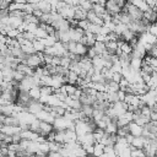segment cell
<instances>
[{"instance_id":"7a4b0ae2","label":"cell","mask_w":157,"mask_h":157,"mask_svg":"<svg viewBox=\"0 0 157 157\" xmlns=\"http://www.w3.org/2000/svg\"><path fill=\"white\" fill-rule=\"evenodd\" d=\"M104 9H105L107 13H109L110 16L114 15V13H119L120 12V6L118 4H115L114 1H112V0H105Z\"/></svg>"},{"instance_id":"8fae6325","label":"cell","mask_w":157,"mask_h":157,"mask_svg":"<svg viewBox=\"0 0 157 157\" xmlns=\"http://www.w3.org/2000/svg\"><path fill=\"white\" fill-rule=\"evenodd\" d=\"M38 9L42 11V12H50L52 11V5L45 1V0H39L38 2Z\"/></svg>"},{"instance_id":"74e56055","label":"cell","mask_w":157,"mask_h":157,"mask_svg":"<svg viewBox=\"0 0 157 157\" xmlns=\"http://www.w3.org/2000/svg\"><path fill=\"white\" fill-rule=\"evenodd\" d=\"M123 77V75H121V72H118V71H115V72H112V80L113 81H115V82H119V80Z\"/></svg>"},{"instance_id":"4fadbf2b","label":"cell","mask_w":157,"mask_h":157,"mask_svg":"<svg viewBox=\"0 0 157 157\" xmlns=\"http://www.w3.org/2000/svg\"><path fill=\"white\" fill-rule=\"evenodd\" d=\"M28 93H29V97L32 99H38L40 97V91H39V86H33L28 90Z\"/></svg>"},{"instance_id":"e0dca14e","label":"cell","mask_w":157,"mask_h":157,"mask_svg":"<svg viewBox=\"0 0 157 157\" xmlns=\"http://www.w3.org/2000/svg\"><path fill=\"white\" fill-rule=\"evenodd\" d=\"M117 129H118L117 124L113 123V121H110V123H108L107 126L104 128V132H107V134H115V132H117Z\"/></svg>"},{"instance_id":"f546056e","label":"cell","mask_w":157,"mask_h":157,"mask_svg":"<svg viewBox=\"0 0 157 157\" xmlns=\"http://www.w3.org/2000/svg\"><path fill=\"white\" fill-rule=\"evenodd\" d=\"M70 58L67 55H61L60 56V65L64 66V67H67L69 69V65H70Z\"/></svg>"},{"instance_id":"9c48e42d","label":"cell","mask_w":157,"mask_h":157,"mask_svg":"<svg viewBox=\"0 0 157 157\" xmlns=\"http://www.w3.org/2000/svg\"><path fill=\"white\" fill-rule=\"evenodd\" d=\"M141 67V58H131L130 59V69L134 71H139Z\"/></svg>"},{"instance_id":"7bdbcfd3","label":"cell","mask_w":157,"mask_h":157,"mask_svg":"<svg viewBox=\"0 0 157 157\" xmlns=\"http://www.w3.org/2000/svg\"><path fill=\"white\" fill-rule=\"evenodd\" d=\"M125 94H126V93H125L123 90H120V88L117 91V96H118V99H119V101H123L124 97H125Z\"/></svg>"},{"instance_id":"d4e9b609","label":"cell","mask_w":157,"mask_h":157,"mask_svg":"<svg viewBox=\"0 0 157 157\" xmlns=\"http://www.w3.org/2000/svg\"><path fill=\"white\" fill-rule=\"evenodd\" d=\"M130 156L131 157H146L144 151H142V148H136V147L130 150Z\"/></svg>"},{"instance_id":"ee69618b","label":"cell","mask_w":157,"mask_h":157,"mask_svg":"<svg viewBox=\"0 0 157 157\" xmlns=\"http://www.w3.org/2000/svg\"><path fill=\"white\" fill-rule=\"evenodd\" d=\"M150 120H157V110L150 109Z\"/></svg>"},{"instance_id":"f6af8a7d","label":"cell","mask_w":157,"mask_h":157,"mask_svg":"<svg viewBox=\"0 0 157 157\" xmlns=\"http://www.w3.org/2000/svg\"><path fill=\"white\" fill-rule=\"evenodd\" d=\"M9 1H6V0H1L0 1V9H7V6H9Z\"/></svg>"},{"instance_id":"7c38bea8","label":"cell","mask_w":157,"mask_h":157,"mask_svg":"<svg viewBox=\"0 0 157 157\" xmlns=\"http://www.w3.org/2000/svg\"><path fill=\"white\" fill-rule=\"evenodd\" d=\"M10 17V22H9V26H11L12 28H18L22 23V17H15V16H9Z\"/></svg>"},{"instance_id":"52a82bcc","label":"cell","mask_w":157,"mask_h":157,"mask_svg":"<svg viewBox=\"0 0 157 157\" xmlns=\"http://www.w3.org/2000/svg\"><path fill=\"white\" fill-rule=\"evenodd\" d=\"M135 34H137V33H134V32H132V31H130L129 28H125V29L119 34V37H120L124 42H129V40H130Z\"/></svg>"},{"instance_id":"83f0119b","label":"cell","mask_w":157,"mask_h":157,"mask_svg":"<svg viewBox=\"0 0 157 157\" xmlns=\"http://www.w3.org/2000/svg\"><path fill=\"white\" fill-rule=\"evenodd\" d=\"M21 33V36L25 38V39H27V40H33L34 38H36V36H34V33L33 32H29V31H22V32H20Z\"/></svg>"},{"instance_id":"f35d334b","label":"cell","mask_w":157,"mask_h":157,"mask_svg":"<svg viewBox=\"0 0 157 157\" xmlns=\"http://www.w3.org/2000/svg\"><path fill=\"white\" fill-rule=\"evenodd\" d=\"M94 123H96V126H97V128H101V129H104V128L107 126V123H105L102 118H101L99 120H96Z\"/></svg>"},{"instance_id":"ac0fdd59","label":"cell","mask_w":157,"mask_h":157,"mask_svg":"<svg viewBox=\"0 0 157 157\" xmlns=\"http://www.w3.org/2000/svg\"><path fill=\"white\" fill-rule=\"evenodd\" d=\"M103 146L101 142H94L93 144V155L96 156H102L103 155Z\"/></svg>"},{"instance_id":"b9f144b4","label":"cell","mask_w":157,"mask_h":157,"mask_svg":"<svg viewBox=\"0 0 157 157\" xmlns=\"http://www.w3.org/2000/svg\"><path fill=\"white\" fill-rule=\"evenodd\" d=\"M50 64H53V65H60V56L59 55H53V58H52V63Z\"/></svg>"},{"instance_id":"7402d4cb","label":"cell","mask_w":157,"mask_h":157,"mask_svg":"<svg viewBox=\"0 0 157 157\" xmlns=\"http://www.w3.org/2000/svg\"><path fill=\"white\" fill-rule=\"evenodd\" d=\"M39 91H40V94L43 96H49V94H53V87L52 86H40L39 87Z\"/></svg>"},{"instance_id":"4dcf8cb0","label":"cell","mask_w":157,"mask_h":157,"mask_svg":"<svg viewBox=\"0 0 157 157\" xmlns=\"http://www.w3.org/2000/svg\"><path fill=\"white\" fill-rule=\"evenodd\" d=\"M25 76H26V75H25L22 71L17 70V69H15V70H13V72H12V78H15V80H17V81H21Z\"/></svg>"},{"instance_id":"ffe728a7","label":"cell","mask_w":157,"mask_h":157,"mask_svg":"<svg viewBox=\"0 0 157 157\" xmlns=\"http://www.w3.org/2000/svg\"><path fill=\"white\" fill-rule=\"evenodd\" d=\"M39 123H40V120L39 119H33L31 123H29V129L33 131V132H39Z\"/></svg>"},{"instance_id":"277c9868","label":"cell","mask_w":157,"mask_h":157,"mask_svg":"<svg viewBox=\"0 0 157 157\" xmlns=\"http://www.w3.org/2000/svg\"><path fill=\"white\" fill-rule=\"evenodd\" d=\"M128 126H129V134H131L132 136H140V135H141V132H142V126L137 125L135 121H132V120L129 121Z\"/></svg>"},{"instance_id":"bcb514c9","label":"cell","mask_w":157,"mask_h":157,"mask_svg":"<svg viewBox=\"0 0 157 157\" xmlns=\"http://www.w3.org/2000/svg\"><path fill=\"white\" fill-rule=\"evenodd\" d=\"M42 13H43V12H42L39 9H36V10H33V11H32V15H34V16H36V17H38V18L40 17V15H42Z\"/></svg>"},{"instance_id":"8992f818","label":"cell","mask_w":157,"mask_h":157,"mask_svg":"<svg viewBox=\"0 0 157 157\" xmlns=\"http://www.w3.org/2000/svg\"><path fill=\"white\" fill-rule=\"evenodd\" d=\"M144 144H145V137L141 136V135L140 136H134L132 137V141L130 142V145H132L136 148H142Z\"/></svg>"},{"instance_id":"f1b7e54d","label":"cell","mask_w":157,"mask_h":157,"mask_svg":"<svg viewBox=\"0 0 157 157\" xmlns=\"http://www.w3.org/2000/svg\"><path fill=\"white\" fill-rule=\"evenodd\" d=\"M119 21H120V23H124V25H128L129 22H131V18H130V16L128 15V13H119Z\"/></svg>"},{"instance_id":"9a60e30c","label":"cell","mask_w":157,"mask_h":157,"mask_svg":"<svg viewBox=\"0 0 157 157\" xmlns=\"http://www.w3.org/2000/svg\"><path fill=\"white\" fill-rule=\"evenodd\" d=\"M87 52V47L80 42H76V49H75V54L77 55H85Z\"/></svg>"},{"instance_id":"ab89813d","label":"cell","mask_w":157,"mask_h":157,"mask_svg":"<svg viewBox=\"0 0 157 157\" xmlns=\"http://www.w3.org/2000/svg\"><path fill=\"white\" fill-rule=\"evenodd\" d=\"M54 31H55V28H54L52 25H47V27H45V32H47L48 36H53V34H54Z\"/></svg>"},{"instance_id":"3957f363","label":"cell","mask_w":157,"mask_h":157,"mask_svg":"<svg viewBox=\"0 0 157 157\" xmlns=\"http://www.w3.org/2000/svg\"><path fill=\"white\" fill-rule=\"evenodd\" d=\"M52 130H53V124L40 120V123H39V132H38V135L47 136Z\"/></svg>"},{"instance_id":"f907efd6","label":"cell","mask_w":157,"mask_h":157,"mask_svg":"<svg viewBox=\"0 0 157 157\" xmlns=\"http://www.w3.org/2000/svg\"><path fill=\"white\" fill-rule=\"evenodd\" d=\"M6 1H9V2H12V1H13V0H6Z\"/></svg>"},{"instance_id":"603a6c76","label":"cell","mask_w":157,"mask_h":157,"mask_svg":"<svg viewBox=\"0 0 157 157\" xmlns=\"http://www.w3.org/2000/svg\"><path fill=\"white\" fill-rule=\"evenodd\" d=\"M104 115V112L98 109V108H93V112H92V119L96 121V120H99Z\"/></svg>"},{"instance_id":"60d3db41","label":"cell","mask_w":157,"mask_h":157,"mask_svg":"<svg viewBox=\"0 0 157 157\" xmlns=\"http://www.w3.org/2000/svg\"><path fill=\"white\" fill-rule=\"evenodd\" d=\"M11 140H12V142L18 144V142H20V140H21L20 132H15V134H12V135H11Z\"/></svg>"},{"instance_id":"c3c4849f","label":"cell","mask_w":157,"mask_h":157,"mask_svg":"<svg viewBox=\"0 0 157 157\" xmlns=\"http://www.w3.org/2000/svg\"><path fill=\"white\" fill-rule=\"evenodd\" d=\"M13 2H18V4H25V2H27V0H13Z\"/></svg>"},{"instance_id":"7dc6e473","label":"cell","mask_w":157,"mask_h":157,"mask_svg":"<svg viewBox=\"0 0 157 157\" xmlns=\"http://www.w3.org/2000/svg\"><path fill=\"white\" fill-rule=\"evenodd\" d=\"M6 156H12L13 157V156H16V151H12V150H9L7 148V155Z\"/></svg>"},{"instance_id":"d6986e66","label":"cell","mask_w":157,"mask_h":157,"mask_svg":"<svg viewBox=\"0 0 157 157\" xmlns=\"http://www.w3.org/2000/svg\"><path fill=\"white\" fill-rule=\"evenodd\" d=\"M81 112H82L86 117H92L93 107H92L91 104H82V107H81Z\"/></svg>"},{"instance_id":"4316f807","label":"cell","mask_w":157,"mask_h":157,"mask_svg":"<svg viewBox=\"0 0 157 157\" xmlns=\"http://www.w3.org/2000/svg\"><path fill=\"white\" fill-rule=\"evenodd\" d=\"M34 36H36V38H45L48 34H47L45 29H43V28L37 26V29L34 31Z\"/></svg>"},{"instance_id":"ba28073f","label":"cell","mask_w":157,"mask_h":157,"mask_svg":"<svg viewBox=\"0 0 157 157\" xmlns=\"http://www.w3.org/2000/svg\"><path fill=\"white\" fill-rule=\"evenodd\" d=\"M92 10H93V12L98 16V17H103V15L105 13V9H104V6H102V5H99V4H92Z\"/></svg>"},{"instance_id":"8d00e7d4","label":"cell","mask_w":157,"mask_h":157,"mask_svg":"<svg viewBox=\"0 0 157 157\" xmlns=\"http://www.w3.org/2000/svg\"><path fill=\"white\" fill-rule=\"evenodd\" d=\"M37 26H38V25H36V23H32V22H29V23H26L25 31H29V32H33V33H34V31L37 29Z\"/></svg>"},{"instance_id":"1f68e13d","label":"cell","mask_w":157,"mask_h":157,"mask_svg":"<svg viewBox=\"0 0 157 157\" xmlns=\"http://www.w3.org/2000/svg\"><path fill=\"white\" fill-rule=\"evenodd\" d=\"M18 33H20V31H18L17 28H12V27H10V28L7 29V32H6V36L10 37V38H16Z\"/></svg>"},{"instance_id":"30bf717a","label":"cell","mask_w":157,"mask_h":157,"mask_svg":"<svg viewBox=\"0 0 157 157\" xmlns=\"http://www.w3.org/2000/svg\"><path fill=\"white\" fill-rule=\"evenodd\" d=\"M78 75L72 71V70H69V72L66 74V83H71V85H75L76 83V80H77ZM76 86V85H75Z\"/></svg>"},{"instance_id":"2e32d148","label":"cell","mask_w":157,"mask_h":157,"mask_svg":"<svg viewBox=\"0 0 157 157\" xmlns=\"http://www.w3.org/2000/svg\"><path fill=\"white\" fill-rule=\"evenodd\" d=\"M43 44H44V47H48V45H53L56 40H55V38L53 37V36H47L45 38H38Z\"/></svg>"},{"instance_id":"836d02e7","label":"cell","mask_w":157,"mask_h":157,"mask_svg":"<svg viewBox=\"0 0 157 157\" xmlns=\"http://www.w3.org/2000/svg\"><path fill=\"white\" fill-rule=\"evenodd\" d=\"M146 54H148V55H151V56L157 58V45H156V43L151 45V48H150V49L146 52Z\"/></svg>"},{"instance_id":"d590c367","label":"cell","mask_w":157,"mask_h":157,"mask_svg":"<svg viewBox=\"0 0 157 157\" xmlns=\"http://www.w3.org/2000/svg\"><path fill=\"white\" fill-rule=\"evenodd\" d=\"M86 55H87L90 59H92L93 56H96V55H97V53H96V50H94L93 45H92V47H87V52H86Z\"/></svg>"},{"instance_id":"681fc988","label":"cell","mask_w":157,"mask_h":157,"mask_svg":"<svg viewBox=\"0 0 157 157\" xmlns=\"http://www.w3.org/2000/svg\"><path fill=\"white\" fill-rule=\"evenodd\" d=\"M27 2H29V4H37V2H39V0H27Z\"/></svg>"},{"instance_id":"484cf974","label":"cell","mask_w":157,"mask_h":157,"mask_svg":"<svg viewBox=\"0 0 157 157\" xmlns=\"http://www.w3.org/2000/svg\"><path fill=\"white\" fill-rule=\"evenodd\" d=\"M99 29H101V26H99V25L91 23V22H90V25H88V27H87V31H90V32L93 33V34H98V33H99Z\"/></svg>"},{"instance_id":"cb8c5ba5","label":"cell","mask_w":157,"mask_h":157,"mask_svg":"<svg viewBox=\"0 0 157 157\" xmlns=\"http://www.w3.org/2000/svg\"><path fill=\"white\" fill-rule=\"evenodd\" d=\"M119 48H120L121 53H126V54H130V53L132 52V48L129 45V43H128V42H121V44L119 45Z\"/></svg>"},{"instance_id":"6da1fadb","label":"cell","mask_w":157,"mask_h":157,"mask_svg":"<svg viewBox=\"0 0 157 157\" xmlns=\"http://www.w3.org/2000/svg\"><path fill=\"white\" fill-rule=\"evenodd\" d=\"M26 64L29 65L31 67H37V66H44V61L37 55V53H33V54H29L27 55V60H26Z\"/></svg>"},{"instance_id":"5bb4252c","label":"cell","mask_w":157,"mask_h":157,"mask_svg":"<svg viewBox=\"0 0 157 157\" xmlns=\"http://www.w3.org/2000/svg\"><path fill=\"white\" fill-rule=\"evenodd\" d=\"M93 48H94L97 55H101L102 52L105 49V44H104V42H102V40H96L94 44H93Z\"/></svg>"},{"instance_id":"5b68a950","label":"cell","mask_w":157,"mask_h":157,"mask_svg":"<svg viewBox=\"0 0 157 157\" xmlns=\"http://www.w3.org/2000/svg\"><path fill=\"white\" fill-rule=\"evenodd\" d=\"M76 132L75 130H70V129H65L64 130V142H70V141H75L76 140Z\"/></svg>"},{"instance_id":"e575fe53","label":"cell","mask_w":157,"mask_h":157,"mask_svg":"<svg viewBox=\"0 0 157 157\" xmlns=\"http://www.w3.org/2000/svg\"><path fill=\"white\" fill-rule=\"evenodd\" d=\"M118 156H124V157H129L130 156V147L126 146L124 148H121L119 152H118Z\"/></svg>"},{"instance_id":"44dd1931","label":"cell","mask_w":157,"mask_h":157,"mask_svg":"<svg viewBox=\"0 0 157 157\" xmlns=\"http://www.w3.org/2000/svg\"><path fill=\"white\" fill-rule=\"evenodd\" d=\"M63 87H64V90H65V92H66L67 96H69V94H72V93L76 91V88H77V86L71 85V83H64Z\"/></svg>"},{"instance_id":"d6a6232c","label":"cell","mask_w":157,"mask_h":157,"mask_svg":"<svg viewBox=\"0 0 157 157\" xmlns=\"http://www.w3.org/2000/svg\"><path fill=\"white\" fill-rule=\"evenodd\" d=\"M88 25H90V22H88L87 18H82V20H78V21H77V26H78L80 28H82V29H87Z\"/></svg>"},{"instance_id":"816d5d0a","label":"cell","mask_w":157,"mask_h":157,"mask_svg":"<svg viewBox=\"0 0 157 157\" xmlns=\"http://www.w3.org/2000/svg\"><path fill=\"white\" fill-rule=\"evenodd\" d=\"M125 1H129V2H130V1H131V0H125Z\"/></svg>"}]
</instances>
